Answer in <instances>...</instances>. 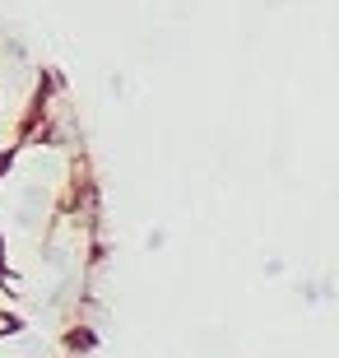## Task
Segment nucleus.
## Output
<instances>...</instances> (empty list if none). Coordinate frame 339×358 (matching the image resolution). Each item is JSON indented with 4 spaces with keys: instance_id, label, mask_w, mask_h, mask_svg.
<instances>
[{
    "instance_id": "obj_1",
    "label": "nucleus",
    "mask_w": 339,
    "mask_h": 358,
    "mask_svg": "<svg viewBox=\"0 0 339 358\" xmlns=\"http://www.w3.org/2000/svg\"><path fill=\"white\" fill-rule=\"evenodd\" d=\"M10 331H14V321H10V317H0V335H10Z\"/></svg>"
},
{
    "instance_id": "obj_2",
    "label": "nucleus",
    "mask_w": 339,
    "mask_h": 358,
    "mask_svg": "<svg viewBox=\"0 0 339 358\" xmlns=\"http://www.w3.org/2000/svg\"><path fill=\"white\" fill-rule=\"evenodd\" d=\"M0 252H5V242H0ZM0 266H5V256H0Z\"/></svg>"
}]
</instances>
